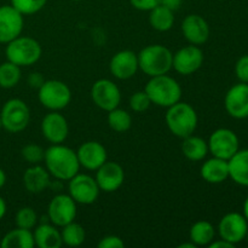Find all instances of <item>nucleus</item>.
<instances>
[{
  "label": "nucleus",
  "instance_id": "1",
  "mask_svg": "<svg viewBox=\"0 0 248 248\" xmlns=\"http://www.w3.org/2000/svg\"><path fill=\"white\" fill-rule=\"evenodd\" d=\"M44 164L48 173L58 181H69L80 170L77 152L63 143L51 144L45 150Z\"/></svg>",
  "mask_w": 248,
  "mask_h": 248
},
{
  "label": "nucleus",
  "instance_id": "2",
  "mask_svg": "<svg viewBox=\"0 0 248 248\" xmlns=\"http://www.w3.org/2000/svg\"><path fill=\"white\" fill-rule=\"evenodd\" d=\"M144 91L149 96L152 104L161 108H169L182 98L181 85L169 74L150 78Z\"/></svg>",
  "mask_w": 248,
  "mask_h": 248
},
{
  "label": "nucleus",
  "instance_id": "3",
  "mask_svg": "<svg viewBox=\"0 0 248 248\" xmlns=\"http://www.w3.org/2000/svg\"><path fill=\"white\" fill-rule=\"evenodd\" d=\"M165 120L170 132L178 138H186L193 135L199 123L195 109L189 103L182 101L167 108Z\"/></svg>",
  "mask_w": 248,
  "mask_h": 248
},
{
  "label": "nucleus",
  "instance_id": "4",
  "mask_svg": "<svg viewBox=\"0 0 248 248\" xmlns=\"http://www.w3.org/2000/svg\"><path fill=\"white\" fill-rule=\"evenodd\" d=\"M173 53L169 47L159 44L148 45L138 53V65L140 69L148 77L169 74L172 69Z\"/></svg>",
  "mask_w": 248,
  "mask_h": 248
},
{
  "label": "nucleus",
  "instance_id": "5",
  "mask_svg": "<svg viewBox=\"0 0 248 248\" xmlns=\"http://www.w3.org/2000/svg\"><path fill=\"white\" fill-rule=\"evenodd\" d=\"M43 53L40 43L31 36H17L6 44L5 55L7 61L18 67H28L38 62Z\"/></svg>",
  "mask_w": 248,
  "mask_h": 248
},
{
  "label": "nucleus",
  "instance_id": "6",
  "mask_svg": "<svg viewBox=\"0 0 248 248\" xmlns=\"http://www.w3.org/2000/svg\"><path fill=\"white\" fill-rule=\"evenodd\" d=\"M41 106L51 111H58L68 107L72 101V91L65 82L61 80H45L38 92Z\"/></svg>",
  "mask_w": 248,
  "mask_h": 248
},
{
  "label": "nucleus",
  "instance_id": "7",
  "mask_svg": "<svg viewBox=\"0 0 248 248\" xmlns=\"http://www.w3.org/2000/svg\"><path fill=\"white\" fill-rule=\"evenodd\" d=\"M2 128L10 133H18L26 130L31 121V110L24 101L11 98L2 106L0 111Z\"/></svg>",
  "mask_w": 248,
  "mask_h": 248
},
{
  "label": "nucleus",
  "instance_id": "8",
  "mask_svg": "<svg viewBox=\"0 0 248 248\" xmlns=\"http://www.w3.org/2000/svg\"><path fill=\"white\" fill-rule=\"evenodd\" d=\"M68 190L73 200L80 205H91L99 195L98 184L93 177L78 173L68 181Z\"/></svg>",
  "mask_w": 248,
  "mask_h": 248
},
{
  "label": "nucleus",
  "instance_id": "9",
  "mask_svg": "<svg viewBox=\"0 0 248 248\" xmlns=\"http://www.w3.org/2000/svg\"><path fill=\"white\" fill-rule=\"evenodd\" d=\"M91 98L94 106L108 113L119 107L121 102V92L114 81L109 79H99L92 85Z\"/></svg>",
  "mask_w": 248,
  "mask_h": 248
},
{
  "label": "nucleus",
  "instance_id": "10",
  "mask_svg": "<svg viewBox=\"0 0 248 248\" xmlns=\"http://www.w3.org/2000/svg\"><path fill=\"white\" fill-rule=\"evenodd\" d=\"M208 152L216 157L229 160L239 150L240 143L236 133L229 128H218L207 142Z\"/></svg>",
  "mask_w": 248,
  "mask_h": 248
},
{
  "label": "nucleus",
  "instance_id": "11",
  "mask_svg": "<svg viewBox=\"0 0 248 248\" xmlns=\"http://www.w3.org/2000/svg\"><path fill=\"white\" fill-rule=\"evenodd\" d=\"M77 202L69 194H58L48 203L47 218L57 228H62L75 220Z\"/></svg>",
  "mask_w": 248,
  "mask_h": 248
},
{
  "label": "nucleus",
  "instance_id": "12",
  "mask_svg": "<svg viewBox=\"0 0 248 248\" xmlns=\"http://www.w3.org/2000/svg\"><path fill=\"white\" fill-rule=\"evenodd\" d=\"M203 63V52L198 45H188L173 53L172 68L182 75H191L198 72Z\"/></svg>",
  "mask_w": 248,
  "mask_h": 248
},
{
  "label": "nucleus",
  "instance_id": "13",
  "mask_svg": "<svg viewBox=\"0 0 248 248\" xmlns=\"http://www.w3.org/2000/svg\"><path fill=\"white\" fill-rule=\"evenodd\" d=\"M248 232V220L244 215L237 212H230L220 219L218 224V232L220 239L230 242L235 246L246 239Z\"/></svg>",
  "mask_w": 248,
  "mask_h": 248
},
{
  "label": "nucleus",
  "instance_id": "14",
  "mask_svg": "<svg viewBox=\"0 0 248 248\" xmlns=\"http://www.w3.org/2000/svg\"><path fill=\"white\" fill-rule=\"evenodd\" d=\"M23 15L12 5L0 6V43L7 44L21 35L23 31Z\"/></svg>",
  "mask_w": 248,
  "mask_h": 248
},
{
  "label": "nucleus",
  "instance_id": "15",
  "mask_svg": "<svg viewBox=\"0 0 248 248\" xmlns=\"http://www.w3.org/2000/svg\"><path fill=\"white\" fill-rule=\"evenodd\" d=\"M94 179H96L101 191L114 193L120 189L125 182V171L120 164L107 160L96 171Z\"/></svg>",
  "mask_w": 248,
  "mask_h": 248
},
{
  "label": "nucleus",
  "instance_id": "16",
  "mask_svg": "<svg viewBox=\"0 0 248 248\" xmlns=\"http://www.w3.org/2000/svg\"><path fill=\"white\" fill-rule=\"evenodd\" d=\"M41 133L51 144L63 143L69 135L67 119L58 111H51L46 114L41 121Z\"/></svg>",
  "mask_w": 248,
  "mask_h": 248
},
{
  "label": "nucleus",
  "instance_id": "17",
  "mask_svg": "<svg viewBox=\"0 0 248 248\" xmlns=\"http://www.w3.org/2000/svg\"><path fill=\"white\" fill-rule=\"evenodd\" d=\"M77 155L80 167L89 171H97L108 160L106 147L97 140H87L82 143L78 148Z\"/></svg>",
  "mask_w": 248,
  "mask_h": 248
},
{
  "label": "nucleus",
  "instance_id": "18",
  "mask_svg": "<svg viewBox=\"0 0 248 248\" xmlns=\"http://www.w3.org/2000/svg\"><path fill=\"white\" fill-rule=\"evenodd\" d=\"M138 65V55L131 50H121L111 57L109 70L111 75L119 80H127L135 77Z\"/></svg>",
  "mask_w": 248,
  "mask_h": 248
},
{
  "label": "nucleus",
  "instance_id": "19",
  "mask_svg": "<svg viewBox=\"0 0 248 248\" xmlns=\"http://www.w3.org/2000/svg\"><path fill=\"white\" fill-rule=\"evenodd\" d=\"M224 106L232 118H248V84L241 82L232 86L225 94Z\"/></svg>",
  "mask_w": 248,
  "mask_h": 248
},
{
  "label": "nucleus",
  "instance_id": "20",
  "mask_svg": "<svg viewBox=\"0 0 248 248\" xmlns=\"http://www.w3.org/2000/svg\"><path fill=\"white\" fill-rule=\"evenodd\" d=\"M182 33L191 45H202L210 38V26L202 16L188 15L182 22Z\"/></svg>",
  "mask_w": 248,
  "mask_h": 248
},
{
  "label": "nucleus",
  "instance_id": "21",
  "mask_svg": "<svg viewBox=\"0 0 248 248\" xmlns=\"http://www.w3.org/2000/svg\"><path fill=\"white\" fill-rule=\"evenodd\" d=\"M23 186L31 194H40L51 186V174L40 164L31 165L23 173Z\"/></svg>",
  "mask_w": 248,
  "mask_h": 248
},
{
  "label": "nucleus",
  "instance_id": "22",
  "mask_svg": "<svg viewBox=\"0 0 248 248\" xmlns=\"http://www.w3.org/2000/svg\"><path fill=\"white\" fill-rule=\"evenodd\" d=\"M200 174L207 183L219 184L229 178V165L228 160L219 157H211L206 160L200 170Z\"/></svg>",
  "mask_w": 248,
  "mask_h": 248
},
{
  "label": "nucleus",
  "instance_id": "23",
  "mask_svg": "<svg viewBox=\"0 0 248 248\" xmlns=\"http://www.w3.org/2000/svg\"><path fill=\"white\" fill-rule=\"evenodd\" d=\"M34 242L39 248H60L63 245L61 230L52 223H43L33 232Z\"/></svg>",
  "mask_w": 248,
  "mask_h": 248
},
{
  "label": "nucleus",
  "instance_id": "24",
  "mask_svg": "<svg viewBox=\"0 0 248 248\" xmlns=\"http://www.w3.org/2000/svg\"><path fill=\"white\" fill-rule=\"evenodd\" d=\"M229 177L236 184L248 186V149L237 150L229 160Z\"/></svg>",
  "mask_w": 248,
  "mask_h": 248
},
{
  "label": "nucleus",
  "instance_id": "25",
  "mask_svg": "<svg viewBox=\"0 0 248 248\" xmlns=\"http://www.w3.org/2000/svg\"><path fill=\"white\" fill-rule=\"evenodd\" d=\"M182 140V153L190 161H201L208 154V144L203 138L190 135Z\"/></svg>",
  "mask_w": 248,
  "mask_h": 248
},
{
  "label": "nucleus",
  "instance_id": "26",
  "mask_svg": "<svg viewBox=\"0 0 248 248\" xmlns=\"http://www.w3.org/2000/svg\"><path fill=\"white\" fill-rule=\"evenodd\" d=\"M0 246L1 248H33L35 246L33 232L22 228L10 230L4 235Z\"/></svg>",
  "mask_w": 248,
  "mask_h": 248
},
{
  "label": "nucleus",
  "instance_id": "27",
  "mask_svg": "<svg viewBox=\"0 0 248 248\" xmlns=\"http://www.w3.org/2000/svg\"><path fill=\"white\" fill-rule=\"evenodd\" d=\"M215 227L207 220H199L191 225L189 230V239L198 246H208L215 240Z\"/></svg>",
  "mask_w": 248,
  "mask_h": 248
},
{
  "label": "nucleus",
  "instance_id": "28",
  "mask_svg": "<svg viewBox=\"0 0 248 248\" xmlns=\"http://www.w3.org/2000/svg\"><path fill=\"white\" fill-rule=\"evenodd\" d=\"M149 23L157 31H170L174 24L173 11L161 4L157 5L149 11Z\"/></svg>",
  "mask_w": 248,
  "mask_h": 248
},
{
  "label": "nucleus",
  "instance_id": "29",
  "mask_svg": "<svg viewBox=\"0 0 248 248\" xmlns=\"http://www.w3.org/2000/svg\"><path fill=\"white\" fill-rule=\"evenodd\" d=\"M61 236H62L63 245H67L69 247H79L84 244L86 232H85L84 227L81 224L73 220V222L62 227Z\"/></svg>",
  "mask_w": 248,
  "mask_h": 248
},
{
  "label": "nucleus",
  "instance_id": "30",
  "mask_svg": "<svg viewBox=\"0 0 248 248\" xmlns=\"http://www.w3.org/2000/svg\"><path fill=\"white\" fill-rule=\"evenodd\" d=\"M108 125L113 131L124 133L132 126V116L125 109L118 108L108 111Z\"/></svg>",
  "mask_w": 248,
  "mask_h": 248
},
{
  "label": "nucleus",
  "instance_id": "31",
  "mask_svg": "<svg viewBox=\"0 0 248 248\" xmlns=\"http://www.w3.org/2000/svg\"><path fill=\"white\" fill-rule=\"evenodd\" d=\"M21 67L6 61L0 64V87L12 89L21 80Z\"/></svg>",
  "mask_w": 248,
  "mask_h": 248
},
{
  "label": "nucleus",
  "instance_id": "32",
  "mask_svg": "<svg viewBox=\"0 0 248 248\" xmlns=\"http://www.w3.org/2000/svg\"><path fill=\"white\" fill-rule=\"evenodd\" d=\"M15 223H16L17 228H22V229L33 230L38 224V215H36L35 210L31 207H22L17 211L16 217H15Z\"/></svg>",
  "mask_w": 248,
  "mask_h": 248
},
{
  "label": "nucleus",
  "instance_id": "33",
  "mask_svg": "<svg viewBox=\"0 0 248 248\" xmlns=\"http://www.w3.org/2000/svg\"><path fill=\"white\" fill-rule=\"evenodd\" d=\"M47 0H11V5L18 10L23 16L34 15L40 11L46 5Z\"/></svg>",
  "mask_w": 248,
  "mask_h": 248
},
{
  "label": "nucleus",
  "instance_id": "34",
  "mask_svg": "<svg viewBox=\"0 0 248 248\" xmlns=\"http://www.w3.org/2000/svg\"><path fill=\"white\" fill-rule=\"evenodd\" d=\"M21 155L27 162L31 165H38L44 162L45 157V149L38 144H27L22 148Z\"/></svg>",
  "mask_w": 248,
  "mask_h": 248
},
{
  "label": "nucleus",
  "instance_id": "35",
  "mask_svg": "<svg viewBox=\"0 0 248 248\" xmlns=\"http://www.w3.org/2000/svg\"><path fill=\"white\" fill-rule=\"evenodd\" d=\"M150 106H152V101H150L149 96H148L144 90L135 92L130 97V108L135 113H144L149 109Z\"/></svg>",
  "mask_w": 248,
  "mask_h": 248
},
{
  "label": "nucleus",
  "instance_id": "36",
  "mask_svg": "<svg viewBox=\"0 0 248 248\" xmlns=\"http://www.w3.org/2000/svg\"><path fill=\"white\" fill-rule=\"evenodd\" d=\"M235 74L241 82L248 84V55L242 56L235 64Z\"/></svg>",
  "mask_w": 248,
  "mask_h": 248
},
{
  "label": "nucleus",
  "instance_id": "37",
  "mask_svg": "<svg viewBox=\"0 0 248 248\" xmlns=\"http://www.w3.org/2000/svg\"><path fill=\"white\" fill-rule=\"evenodd\" d=\"M98 248H124L125 247V242L123 239L116 235H107V236L102 237L98 242Z\"/></svg>",
  "mask_w": 248,
  "mask_h": 248
},
{
  "label": "nucleus",
  "instance_id": "38",
  "mask_svg": "<svg viewBox=\"0 0 248 248\" xmlns=\"http://www.w3.org/2000/svg\"><path fill=\"white\" fill-rule=\"evenodd\" d=\"M131 5L135 7L136 10L140 11H150L157 5L161 4V0H130Z\"/></svg>",
  "mask_w": 248,
  "mask_h": 248
},
{
  "label": "nucleus",
  "instance_id": "39",
  "mask_svg": "<svg viewBox=\"0 0 248 248\" xmlns=\"http://www.w3.org/2000/svg\"><path fill=\"white\" fill-rule=\"evenodd\" d=\"M28 82H29V86L33 87V89H40L41 85L45 82V79H44L43 74L40 73H31L28 78Z\"/></svg>",
  "mask_w": 248,
  "mask_h": 248
},
{
  "label": "nucleus",
  "instance_id": "40",
  "mask_svg": "<svg viewBox=\"0 0 248 248\" xmlns=\"http://www.w3.org/2000/svg\"><path fill=\"white\" fill-rule=\"evenodd\" d=\"M182 1L183 0H161V5L169 7L172 11H176V10L179 9V6L182 5Z\"/></svg>",
  "mask_w": 248,
  "mask_h": 248
},
{
  "label": "nucleus",
  "instance_id": "41",
  "mask_svg": "<svg viewBox=\"0 0 248 248\" xmlns=\"http://www.w3.org/2000/svg\"><path fill=\"white\" fill-rule=\"evenodd\" d=\"M208 247L210 248H232L234 247V245L230 244V242L225 241V240L220 239V240H217V241H212L210 245H208Z\"/></svg>",
  "mask_w": 248,
  "mask_h": 248
},
{
  "label": "nucleus",
  "instance_id": "42",
  "mask_svg": "<svg viewBox=\"0 0 248 248\" xmlns=\"http://www.w3.org/2000/svg\"><path fill=\"white\" fill-rule=\"evenodd\" d=\"M5 213H6V202H5L4 199L0 196V220L4 218Z\"/></svg>",
  "mask_w": 248,
  "mask_h": 248
},
{
  "label": "nucleus",
  "instance_id": "43",
  "mask_svg": "<svg viewBox=\"0 0 248 248\" xmlns=\"http://www.w3.org/2000/svg\"><path fill=\"white\" fill-rule=\"evenodd\" d=\"M6 183V173L4 172V170L0 169V189L5 186Z\"/></svg>",
  "mask_w": 248,
  "mask_h": 248
},
{
  "label": "nucleus",
  "instance_id": "44",
  "mask_svg": "<svg viewBox=\"0 0 248 248\" xmlns=\"http://www.w3.org/2000/svg\"><path fill=\"white\" fill-rule=\"evenodd\" d=\"M196 246L193 244V242H184V244H181L178 246V248H195Z\"/></svg>",
  "mask_w": 248,
  "mask_h": 248
},
{
  "label": "nucleus",
  "instance_id": "45",
  "mask_svg": "<svg viewBox=\"0 0 248 248\" xmlns=\"http://www.w3.org/2000/svg\"><path fill=\"white\" fill-rule=\"evenodd\" d=\"M244 216L248 220V196H247L246 200H245V203H244Z\"/></svg>",
  "mask_w": 248,
  "mask_h": 248
},
{
  "label": "nucleus",
  "instance_id": "46",
  "mask_svg": "<svg viewBox=\"0 0 248 248\" xmlns=\"http://www.w3.org/2000/svg\"><path fill=\"white\" fill-rule=\"evenodd\" d=\"M1 127H2V125H1V119H0V130H1Z\"/></svg>",
  "mask_w": 248,
  "mask_h": 248
},
{
  "label": "nucleus",
  "instance_id": "47",
  "mask_svg": "<svg viewBox=\"0 0 248 248\" xmlns=\"http://www.w3.org/2000/svg\"><path fill=\"white\" fill-rule=\"evenodd\" d=\"M72 1H81V0H72Z\"/></svg>",
  "mask_w": 248,
  "mask_h": 248
},
{
  "label": "nucleus",
  "instance_id": "48",
  "mask_svg": "<svg viewBox=\"0 0 248 248\" xmlns=\"http://www.w3.org/2000/svg\"><path fill=\"white\" fill-rule=\"evenodd\" d=\"M246 239H247V241H248V232H247V235H246Z\"/></svg>",
  "mask_w": 248,
  "mask_h": 248
}]
</instances>
